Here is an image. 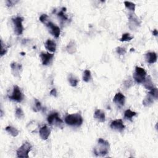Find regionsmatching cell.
<instances>
[{"label": "cell", "instance_id": "obj_29", "mask_svg": "<svg viewBox=\"0 0 158 158\" xmlns=\"http://www.w3.org/2000/svg\"><path fill=\"white\" fill-rule=\"evenodd\" d=\"M7 49L8 47H6V45L3 43V41L1 40V56H3L5 55L7 51Z\"/></svg>", "mask_w": 158, "mask_h": 158}, {"label": "cell", "instance_id": "obj_9", "mask_svg": "<svg viewBox=\"0 0 158 158\" xmlns=\"http://www.w3.org/2000/svg\"><path fill=\"white\" fill-rule=\"evenodd\" d=\"M111 128L119 132H122L125 129V125L122 119H117L111 122Z\"/></svg>", "mask_w": 158, "mask_h": 158}, {"label": "cell", "instance_id": "obj_26", "mask_svg": "<svg viewBox=\"0 0 158 158\" xmlns=\"http://www.w3.org/2000/svg\"><path fill=\"white\" fill-rule=\"evenodd\" d=\"M16 117L19 119H22L24 117V113L21 107H18L16 110Z\"/></svg>", "mask_w": 158, "mask_h": 158}, {"label": "cell", "instance_id": "obj_6", "mask_svg": "<svg viewBox=\"0 0 158 158\" xmlns=\"http://www.w3.org/2000/svg\"><path fill=\"white\" fill-rule=\"evenodd\" d=\"M9 98L18 103H21L22 101L24 96H23L22 91L18 86H14L13 93L11 96H9Z\"/></svg>", "mask_w": 158, "mask_h": 158}, {"label": "cell", "instance_id": "obj_37", "mask_svg": "<svg viewBox=\"0 0 158 158\" xmlns=\"http://www.w3.org/2000/svg\"><path fill=\"white\" fill-rule=\"evenodd\" d=\"M153 35H155V36H157V35H158V32H157V30L156 29H155L153 30Z\"/></svg>", "mask_w": 158, "mask_h": 158}, {"label": "cell", "instance_id": "obj_31", "mask_svg": "<svg viewBox=\"0 0 158 158\" xmlns=\"http://www.w3.org/2000/svg\"><path fill=\"white\" fill-rule=\"evenodd\" d=\"M40 21L43 24L47 25L48 23L49 22L48 21V16L47 14H42L41 16L40 17Z\"/></svg>", "mask_w": 158, "mask_h": 158}, {"label": "cell", "instance_id": "obj_28", "mask_svg": "<svg viewBox=\"0 0 158 158\" xmlns=\"http://www.w3.org/2000/svg\"><path fill=\"white\" fill-rule=\"evenodd\" d=\"M67 50L68 53H69L70 54H71V53H72L71 51H72V54L75 51L76 48H75V45L74 42L71 41V43L68 45V46L67 47Z\"/></svg>", "mask_w": 158, "mask_h": 158}, {"label": "cell", "instance_id": "obj_30", "mask_svg": "<svg viewBox=\"0 0 158 158\" xmlns=\"http://www.w3.org/2000/svg\"><path fill=\"white\" fill-rule=\"evenodd\" d=\"M149 94V95H151L153 96V98L154 99H157V98H158V91H157V88L154 87V88H153V89H151V90H150Z\"/></svg>", "mask_w": 158, "mask_h": 158}, {"label": "cell", "instance_id": "obj_32", "mask_svg": "<svg viewBox=\"0 0 158 158\" xmlns=\"http://www.w3.org/2000/svg\"><path fill=\"white\" fill-rule=\"evenodd\" d=\"M35 109L34 110L35 111V112L40 111L43 109L41 103L38 101V100H37V99H35Z\"/></svg>", "mask_w": 158, "mask_h": 158}, {"label": "cell", "instance_id": "obj_15", "mask_svg": "<svg viewBox=\"0 0 158 158\" xmlns=\"http://www.w3.org/2000/svg\"><path fill=\"white\" fill-rule=\"evenodd\" d=\"M94 118L100 122H105L106 120L105 112L101 109H96L94 113Z\"/></svg>", "mask_w": 158, "mask_h": 158}, {"label": "cell", "instance_id": "obj_22", "mask_svg": "<svg viewBox=\"0 0 158 158\" xmlns=\"http://www.w3.org/2000/svg\"><path fill=\"white\" fill-rule=\"evenodd\" d=\"M137 115V113L131 111L130 109H127L124 113V117L127 120H129L130 121H132V118Z\"/></svg>", "mask_w": 158, "mask_h": 158}, {"label": "cell", "instance_id": "obj_35", "mask_svg": "<svg viewBox=\"0 0 158 158\" xmlns=\"http://www.w3.org/2000/svg\"><path fill=\"white\" fill-rule=\"evenodd\" d=\"M17 2H18L17 1H12V0H7V1H6V5L8 7L13 6V5H14L15 4H16Z\"/></svg>", "mask_w": 158, "mask_h": 158}, {"label": "cell", "instance_id": "obj_25", "mask_svg": "<svg viewBox=\"0 0 158 158\" xmlns=\"http://www.w3.org/2000/svg\"><path fill=\"white\" fill-rule=\"evenodd\" d=\"M133 38V37L131 36L129 33H125L122 35L121 38L120 39L121 41H130Z\"/></svg>", "mask_w": 158, "mask_h": 158}, {"label": "cell", "instance_id": "obj_17", "mask_svg": "<svg viewBox=\"0 0 158 158\" xmlns=\"http://www.w3.org/2000/svg\"><path fill=\"white\" fill-rule=\"evenodd\" d=\"M45 48H47L50 52L54 53L56 51V44L55 41L51 40H48L45 43Z\"/></svg>", "mask_w": 158, "mask_h": 158}, {"label": "cell", "instance_id": "obj_18", "mask_svg": "<svg viewBox=\"0 0 158 158\" xmlns=\"http://www.w3.org/2000/svg\"><path fill=\"white\" fill-rule=\"evenodd\" d=\"M66 11V8L65 7H63L59 12L57 14V17L60 19L61 22L62 23L63 22H65L68 21V17L66 16V14H65V12Z\"/></svg>", "mask_w": 158, "mask_h": 158}, {"label": "cell", "instance_id": "obj_19", "mask_svg": "<svg viewBox=\"0 0 158 158\" xmlns=\"http://www.w3.org/2000/svg\"><path fill=\"white\" fill-rule=\"evenodd\" d=\"M143 83L144 86L146 88V89H148L149 90H151L154 88V85L152 82L151 77L150 76H148L145 79V81Z\"/></svg>", "mask_w": 158, "mask_h": 158}, {"label": "cell", "instance_id": "obj_36", "mask_svg": "<svg viewBox=\"0 0 158 158\" xmlns=\"http://www.w3.org/2000/svg\"><path fill=\"white\" fill-rule=\"evenodd\" d=\"M50 95L56 97V96H57V91H56V90L55 89V88H53V89H52L51 90V91H50Z\"/></svg>", "mask_w": 158, "mask_h": 158}, {"label": "cell", "instance_id": "obj_23", "mask_svg": "<svg viewBox=\"0 0 158 158\" xmlns=\"http://www.w3.org/2000/svg\"><path fill=\"white\" fill-rule=\"evenodd\" d=\"M68 81H69V82L70 83L71 85L73 87H75L77 85L78 82H79V80L77 79L75 76H74L72 74H71L69 76Z\"/></svg>", "mask_w": 158, "mask_h": 158}, {"label": "cell", "instance_id": "obj_8", "mask_svg": "<svg viewBox=\"0 0 158 158\" xmlns=\"http://www.w3.org/2000/svg\"><path fill=\"white\" fill-rule=\"evenodd\" d=\"M40 57L43 65H48L51 63L54 57V54L42 52L40 54Z\"/></svg>", "mask_w": 158, "mask_h": 158}, {"label": "cell", "instance_id": "obj_16", "mask_svg": "<svg viewBox=\"0 0 158 158\" xmlns=\"http://www.w3.org/2000/svg\"><path fill=\"white\" fill-rule=\"evenodd\" d=\"M145 58L149 64H154L157 61V55L155 52H149L146 54Z\"/></svg>", "mask_w": 158, "mask_h": 158}, {"label": "cell", "instance_id": "obj_7", "mask_svg": "<svg viewBox=\"0 0 158 158\" xmlns=\"http://www.w3.org/2000/svg\"><path fill=\"white\" fill-rule=\"evenodd\" d=\"M47 120L49 124L54 125L59 127L63 124V121L59 117V114L57 113H53L50 114L48 117Z\"/></svg>", "mask_w": 158, "mask_h": 158}, {"label": "cell", "instance_id": "obj_33", "mask_svg": "<svg viewBox=\"0 0 158 158\" xmlns=\"http://www.w3.org/2000/svg\"><path fill=\"white\" fill-rule=\"evenodd\" d=\"M116 52L119 55H124L126 53V49L122 47H117L116 48Z\"/></svg>", "mask_w": 158, "mask_h": 158}, {"label": "cell", "instance_id": "obj_34", "mask_svg": "<svg viewBox=\"0 0 158 158\" xmlns=\"http://www.w3.org/2000/svg\"><path fill=\"white\" fill-rule=\"evenodd\" d=\"M124 85V87H125V88H127V89H128V88H129L130 87H132L133 85L132 80H131V79L127 80L126 81H125Z\"/></svg>", "mask_w": 158, "mask_h": 158}, {"label": "cell", "instance_id": "obj_20", "mask_svg": "<svg viewBox=\"0 0 158 158\" xmlns=\"http://www.w3.org/2000/svg\"><path fill=\"white\" fill-rule=\"evenodd\" d=\"M6 132L8 133L9 134H10L11 136H13L14 137H17L19 135V130L15 128V127H13L12 126H7L6 127L5 129Z\"/></svg>", "mask_w": 158, "mask_h": 158}, {"label": "cell", "instance_id": "obj_5", "mask_svg": "<svg viewBox=\"0 0 158 158\" xmlns=\"http://www.w3.org/2000/svg\"><path fill=\"white\" fill-rule=\"evenodd\" d=\"M146 72L143 68L135 67V72L133 74V78L138 83H143L146 79Z\"/></svg>", "mask_w": 158, "mask_h": 158}, {"label": "cell", "instance_id": "obj_14", "mask_svg": "<svg viewBox=\"0 0 158 158\" xmlns=\"http://www.w3.org/2000/svg\"><path fill=\"white\" fill-rule=\"evenodd\" d=\"M11 69H12V72L13 75L15 77L19 76L22 69V65L20 64L14 62L13 63H11Z\"/></svg>", "mask_w": 158, "mask_h": 158}, {"label": "cell", "instance_id": "obj_3", "mask_svg": "<svg viewBox=\"0 0 158 158\" xmlns=\"http://www.w3.org/2000/svg\"><path fill=\"white\" fill-rule=\"evenodd\" d=\"M32 146L30 143L26 141L17 150V156L21 158H29V153L31 151Z\"/></svg>", "mask_w": 158, "mask_h": 158}, {"label": "cell", "instance_id": "obj_21", "mask_svg": "<svg viewBox=\"0 0 158 158\" xmlns=\"http://www.w3.org/2000/svg\"><path fill=\"white\" fill-rule=\"evenodd\" d=\"M153 99L154 98H153V96L148 93L143 99V105L145 107L150 106L154 103Z\"/></svg>", "mask_w": 158, "mask_h": 158}, {"label": "cell", "instance_id": "obj_13", "mask_svg": "<svg viewBox=\"0 0 158 158\" xmlns=\"http://www.w3.org/2000/svg\"><path fill=\"white\" fill-rule=\"evenodd\" d=\"M40 136L42 140H47L51 133V130L48 128L47 125H44L40 129Z\"/></svg>", "mask_w": 158, "mask_h": 158}, {"label": "cell", "instance_id": "obj_4", "mask_svg": "<svg viewBox=\"0 0 158 158\" xmlns=\"http://www.w3.org/2000/svg\"><path fill=\"white\" fill-rule=\"evenodd\" d=\"M12 20L14 25V33L17 35H22L23 32H24V27H23L22 25V22L24 21V18L17 16L16 17L13 18Z\"/></svg>", "mask_w": 158, "mask_h": 158}, {"label": "cell", "instance_id": "obj_2", "mask_svg": "<svg viewBox=\"0 0 158 158\" xmlns=\"http://www.w3.org/2000/svg\"><path fill=\"white\" fill-rule=\"evenodd\" d=\"M65 122L69 125L80 127L83 123V118L80 114H72L67 115L65 118Z\"/></svg>", "mask_w": 158, "mask_h": 158}, {"label": "cell", "instance_id": "obj_12", "mask_svg": "<svg viewBox=\"0 0 158 158\" xmlns=\"http://www.w3.org/2000/svg\"><path fill=\"white\" fill-rule=\"evenodd\" d=\"M129 26L131 29L137 28L140 25V22L138 19L133 14H130L129 16Z\"/></svg>", "mask_w": 158, "mask_h": 158}, {"label": "cell", "instance_id": "obj_24", "mask_svg": "<svg viewBox=\"0 0 158 158\" xmlns=\"http://www.w3.org/2000/svg\"><path fill=\"white\" fill-rule=\"evenodd\" d=\"M91 79V74L90 70H85L83 74V80L84 82H88Z\"/></svg>", "mask_w": 158, "mask_h": 158}, {"label": "cell", "instance_id": "obj_11", "mask_svg": "<svg viewBox=\"0 0 158 158\" xmlns=\"http://www.w3.org/2000/svg\"><path fill=\"white\" fill-rule=\"evenodd\" d=\"M125 101V96L123 95L121 92H119L117 93L114 96L113 98V101L115 104V105H117L119 107H121L124 105Z\"/></svg>", "mask_w": 158, "mask_h": 158}, {"label": "cell", "instance_id": "obj_27", "mask_svg": "<svg viewBox=\"0 0 158 158\" xmlns=\"http://www.w3.org/2000/svg\"><path fill=\"white\" fill-rule=\"evenodd\" d=\"M124 5L130 11H134L135 9V4H134L133 3L130 1H124Z\"/></svg>", "mask_w": 158, "mask_h": 158}, {"label": "cell", "instance_id": "obj_10", "mask_svg": "<svg viewBox=\"0 0 158 158\" xmlns=\"http://www.w3.org/2000/svg\"><path fill=\"white\" fill-rule=\"evenodd\" d=\"M46 25L48 27L49 30H50V33H51L54 37L56 38H58L59 37L61 33V30L59 27H57L55 24H54L51 22H49Z\"/></svg>", "mask_w": 158, "mask_h": 158}, {"label": "cell", "instance_id": "obj_1", "mask_svg": "<svg viewBox=\"0 0 158 158\" xmlns=\"http://www.w3.org/2000/svg\"><path fill=\"white\" fill-rule=\"evenodd\" d=\"M109 142L103 139L99 138L98 141V145L94 148V153L96 156H105L109 153Z\"/></svg>", "mask_w": 158, "mask_h": 158}]
</instances>
